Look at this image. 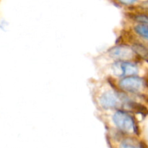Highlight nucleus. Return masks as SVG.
<instances>
[{
    "mask_svg": "<svg viewBox=\"0 0 148 148\" xmlns=\"http://www.w3.org/2000/svg\"><path fill=\"white\" fill-rule=\"evenodd\" d=\"M119 85L123 90L131 93H138L145 88L144 79L137 76L126 77L120 79Z\"/></svg>",
    "mask_w": 148,
    "mask_h": 148,
    "instance_id": "f03ea898",
    "label": "nucleus"
},
{
    "mask_svg": "<svg viewBox=\"0 0 148 148\" xmlns=\"http://www.w3.org/2000/svg\"><path fill=\"white\" fill-rule=\"evenodd\" d=\"M114 74L120 77L136 76L139 72V68L136 64L130 62H118L113 65Z\"/></svg>",
    "mask_w": 148,
    "mask_h": 148,
    "instance_id": "7ed1b4c3",
    "label": "nucleus"
},
{
    "mask_svg": "<svg viewBox=\"0 0 148 148\" xmlns=\"http://www.w3.org/2000/svg\"><path fill=\"white\" fill-rule=\"evenodd\" d=\"M117 2L120 3L122 5L125 6H130L133 5L137 1V0H116Z\"/></svg>",
    "mask_w": 148,
    "mask_h": 148,
    "instance_id": "1a4fd4ad",
    "label": "nucleus"
},
{
    "mask_svg": "<svg viewBox=\"0 0 148 148\" xmlns=\"http://www.w3.org/2000/svg\"><path fill=\"white\" fill-rule=\"evenodd\" d=\"M112 120L120 131L129 134H138V127L134 118L125 111L121 110L116 111L113 115Z\"/></svg>",
    "mask_w": 148,
    "mask_h": 148,
    "instance_id": "f257e3e1",
    "label": "nucleus"
},
{
    "mask_svg": "<svg viewBox=\"0 0 148 148\" xmlns=\"http://www.w3.org/2000/svg\"><path fill=\"white\" fill-rule=\"evenodd\" d=\"M134 29L137 34L148 40V25L138 24L134 27Z\"/></svg>",
    "mask_w": 148,
    "mask_h": 148,
    "instance_id": "423d86ee",
    "label": "nucleus"
},
{
    "mask_svg": "<svg viewBox=\"0 0 148 148\" xmlns=\"http://www.w3.org/2000/svg\"><path fill=\"white\" fill-rule=\"evenodd\" d=\"M134 18L136 21L140 23V24L148 25V16L146 14H137L134 16Z\"/></svg>",
    "mask_w": 148,
    "mask_h": 148,
    "instance_id": "6e6552de",
    "label": "nucleus"
},
{
    "mask_svg": "<svg viewBox=\"0 0 148 148\" xmlns=\"http://www.w3.org/2000/svg\"><path fill=\"white\" fill-rule=\"evenodd\" d=\"M120 148H143L141 144H139L136 140L127 139L121 143Z\"/></svg>",
    "mask_w": 148,
    "mask_h": 148,
    "instance_id": "0eeeda50",
    "label": "nucleus"
},
{
    "mask_svg": "<svg viewBox=\"0 0 148 148\" xmlns=\"http://www.w3.org/2000/svg\"><path fill=\"white\" fill-rule=\"evenodd\" d=\"M111 58L123 62L132 59L134 55V51L127 46H119L112 48L108 52Z\"/></svg>",
    "mask_w": 148,
    "mask_h": 148,
    "instance_id": "39448f33",
    "label": "nucleus"
},
{
    "mask_svg": "<svg viewBox=\"0 0 148 148\" xmlns=\"http://www.w3.org/2000/svg\"><path fill=\"white\" fill-rule=\"evenodd\" d=\"M99 102L104 109H113L121 106V98L112 91H106L99 98Z\"/></svg>",
    "mask_w": 148,
    "mask_h": 148,
    "instance_id": "20e7f679",
    "label": "nucleus"
}]
</instances>
